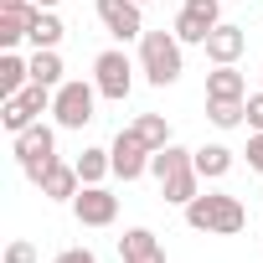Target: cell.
Listing matches in <instances>:
<instances>
[{
	"instance_id": "obj_1",
	"label": "cell",
	"mask_w": 263,
	"mask_h": 263,
	"mask_svg": "<svg viewBox=\"0 0 263 263\" xmlns=\"http://www.w3.org/2000/svg\"><path fill=\"white\" fill-rule=\"evenodd\" d=\"M181 212H186V227H196L206 237H232V232L248 227V206L227 191H196Z\"/></svg>"
},
{
	"instance_id": "obj_2",
	"label": "cell",
	"mask_w": 263,
	"mask_h": 263,
	"mask_svg": "<svg viewBox=\"0 0 263 263\" xmlns=\"http://www.w3.org/2000/svg\"><path fill=\"white\" fill-rule=\"evenodd\" d=\"M150 176L160 181V196L171 206H186L196 191H201V176H196V155L181 150V145H165L150 155Z\"/></svg>"
},
{
	"instance_id": "obj_3",
	"label": "cell",
	"mask_w": 263,
	"mask_h": 263,
	"mask_svg": "<svg viewBox=\"0 0 263 263\" xmlns=\"http://www.w3.org/2000/svg\"><path fill=\"white\" fill-rule=\"evenodd\" d=\"M140 72H145L150 88H171V83H181V72H186L181 36H176V31H145V36H140Z\"/></svg>"
},
{
	"instance_id": "obj_4",
	"label": "cell",
	"mask_w": 263,
	"mask_h": 263,
	"mask_svg": "<svg viewBox=\"0 0 263 263\" xmlns=\"http://www.w3.org/2000/svg\"><path fill=\"white\" fill-rule=\"evenodd\" d=\"M11 155H16V165H21V176L31 181V186H42V176L57 165V129L52 124H31V129H21V135H11Z\"/></svg>"
},
{
	"instance_id": "obj_5",
	"label": "cell",
	"mask_w": 263,
	"mask_h": 263,
	"mask_svg": "<svg viewBox=\"0 0 263 263\" xmlns=\"http://www.w3.org/2000/svg\"><path fill=\"white\" fill-rule=\"evenodd\" d=\"M98 88L93 83H83V78H67L62 88H57V98H52V119H57V129H88L98 114Z\"/></svg>"
},
{
	"instance_id": "obj_6",
	"label": "cell",
	"mask_w": 263,
	"mask_h": 263,
	"mask_svg": "<svg viewBox=\"0 0 263 263\" xmlns=\"http://www.w3.org/2000/svg\"><path fill=\"white\" fill-rule=\"evenodd\" d=\"M93 88L108 103H124L129 93H135V62H129L124 47H108V52L93 57Z\"/></svg>"
},
{
	"instance_id": "obj_7",
	"label": "cell",
	"mask_w": 263,
	"mask_h": 263,
	"mask_svg": "<svg viewBox=\"0 0 263 263\" xmlns=\"http://www.w3.org/2000/svg\"><path fill=\"white\" fill-rule=\"evenodd\" d=\"M98 21L114 42H140L145 36V6L140 0H98Z\"/></svg>"
},
{
	"instance_id": "obj_8",
	"label": "cell",
	"mask_w": 263,
	"mask_h": 263,
	"mask_svg": "<svg viewBox=\"0 0 263 263\" xmlns=\"http://www.w3.org/2000/svg\"><path fill=\"white\" fill-rule=\"evenodd\" d=\"M108 155H114V176L119 181H140L145 171H150V145L135 135V129H119V135H114V145H108Z\"/></svg>"
},
{
	"instance_id": "obj_9",
	"label": "cell",
	"mask_w": 263,
	"mask_h": 263,
	"mask_svg": "<svg viewBox=\"0 0 263 263\" xmlns=\"http://www.w3.org/2000/svg\"><path fill=\"white\" fill-rule=\"evenodd\" d=\"M67 206H72V217L83 227H114V217H119V196L108 186H83Z\"/></svg>"
},
{
	"instance_id": "obj_10",
	"label": "cell",
	"mask_w": 263,
	"mask_h": 263,
	"mask_svg": "<svg viewBox=\"0 0 263 263\" xmlns=\"http://www.w3.org/2000/svg\"><path fill=\"white\" fill-rule=\"evenodd\" d=\"M201 52H206L217 67H227V62H237V57L248 52V31H242V26H232V21H217Z\"/></svg>"
},
{
	"instance_id": "obj_11",
	"label": "cell",
	"mask_w": 263,
	"mask_h": 263,
	"mask_svg": "<svg viewBox=\"0 0 263 263\" xmlns=\"http://www.w3.org/2000/svg\"><path fill=\"white\" fill-rule=\"evenodd\" d=\"M119 258L124 263H165V242L150 232V227H129L119 237Z\"/></svg>"
},
{
	"instance_id": "obj_12",
	"label": "cell",
	"mask_w": 263,
	"mask_h": 263,
	"mask_svg": "<svg viewBox=\"0 0 263 263\" xmlns=\"http://www.w3.org/2000/svg\"><path fill=\"white\" fill-rule=\"evenodd\" d=\"M47 201H72L78 191H83V176H78V165H67V160H57L47 176H42V186H36Z\"/></svg>"
},
{
	"instance_id": "obj_13",
	"label": "cell",
	"mask_w": 263,
	"mask_h": 263,
	"mask_svg": "<svg viewBox=\"0 0 263 263\" xmlns=\"http://www.w3.org/2000/svg\"><path fill=\"white\" fill-rule=\"evenodd\" d=\"M191 155H196V176H201V181H222V176L237 165V155H232L227 145H217V140H212V145H196Z\"/></svg>"
},
{
	"instance_id": "obj_14",
	"label": "cell",
	"mask_w": 263,
	"mask_h": 263,
	"mask_svg": "<svg viewBox=\"0 0 263 263\" xmlns=\"http://www.w3.org/2000/svg\"><path fill=\"white\" fill-rule=\"evenodd\" d=\"M206 98H248V83H242L237 62H227V67H212V72H206Z\"/></svg>"
},
{
	"instance_id": "obj_15",
	"label": "cell",
	"mask_w": 263,
	"mask_h": 263,
	"mask_svg": "<svg viewBox=\"0 0 263 263\" xmlns=\"http://www.w3.org/2000/svg\"><path fill=\"white\" fill-rule=\"evenodd\" d=\"M26 83H31V57L6 52V57H0V98H16Z\"/></svg>"
},
{
	"instance_id": "obj_16",
	"label": "cell",
	"mask_w": 263,
	"mask_h": 263,
	"mask_svg": "<svg viewBox=\"0 0 263 263\" xmlns=\"http://www.w3.org/2000/svg\"><path fill=\"white\" fill-rule=\"evenodd\" d=\"M62 21H57V11H36L31 16V31H26V42H31V52H47V47H57L62 42Z\"/></svg>"
},
{
	"instance_id": "obj_17",
	"label": "cell",
	"mask_w": 263,
	"mask_h": 263,
	"mask_svg": "<svg viewBox=\"0 0 263 263\" xmlns=\"http://www.w3.org/2000/svg\"><path fill=\"white\" fill-rule=\"evenodd\" d=\"M206 119L217 129H237L248 124V98H206Z\"/></svg>"
},
{
	"instance_id": "obj_18",
	"label": "cell",
	"mask_w": 263,
	"mask_h": 263,
	"mask_svg": "<svg viewBox=\"0 0 263 263\" xmlns=\"http://www.w3.org/2000/svg\"><path fill=\"white\" fill-rule=\"evenodd\" d=\"M72 165H78L83 186H103V176H114V155H108V150H98V145H93V150H83Z\"/></svg>"
},
{
	"instance_id": "obj_19",
	"label": "cell",
	"mask_w": 263,
	"mask_h": 263,
	"mask_svg": "<svg viewBox=\"0 0 263 263\" xmlns=\"http://www.w3.org/2000/svg\"><path fill=\"white\" fill-rule=\"evenodd\" d=\"M31 83H42V88H62V83H67V78H62V57H57V47L31 52Z\"/></svg>"
},
{
	"instance_id": "obj_20",
	"label": "cell",
	"mask_w": 263,
	"mask_h": 263,
	"mask_svg": "<svg viewBox=\"0 0 263 263\" xmlns=\"http://www.w3.org/2000/svg\"><path fill=\"white\" fill-rule=\"evenodd\" d=\"M129 129H135V135H140L150 150H165V145H176V140H171V124H165V114H140Z\"/></svg>"
},
{
	"instance_id": "obj_21",
	"label": "cell",
	"mask_w": 263,
	"mask_h": 263,
	"mask_svg": "<svg viewBox=\"0 0 263 263\" xmlns=\"http://www.w3.org/2000/svg\"><path fill=\"white\" fill-rule=\"evenodd\" d=\"M176 36H181V47H206V36H212V26L201 21V16H191V11H181L176 16V26H171Z\"/></svg>"
},
{
	"instance_id": "obj_22",
	"label": "cell",
	"mask_w": 263,
	"mask_h": 263,
	"mask_svg": "<svg viewBox=\"0 0 263 263\" xmlns=\"http://www.w3.org/2000/svg\"><path fill=\"white\" fill-rule=\"evenodd\" d=\"M0 124H6L11 135H21V129H31L36 119L26 114V103H21V98H6V108H0Z\"/></svg>"
},
{
	"instance_id": "obj_23",
	"label": "cell",
	"mask_w": 263,
	"mask_h": 263,
	"mask_svg": "<svg viewBox=\"0 0 263 263\" xmlns=\"http://www.w3.org/2000/svg\"><path fill=\"white\" fill-rule=\"evenodd\" d=\"M181 11H191V16H201L206 26H217V21H222V0H186Z\"/></svg>"
},
{
	"instance_id": "obj_24",
	"label": "cell",
	"mask_w": 263,
	"mask_h": 263,
	"mask_svg": "<svg viewBox=\"0 0 263 263\" xmlns=\"http://www.w3.org/2000/svg\"><path fill=\"white\" fill-rule=\"evenodd\" d=\"M6 263H36V248L26 237H16V242H6Z\"/></svg>"
},
{
	"instance_id": "obj_25",
	"label": "cell",
	"mask_w": 263,
	"mask_h": 263,
	"mask_svg": "<svg viewBox=\"0 0 263 263\" xmlns=\"http://www.w3.org/2000/svg\"><path fill=\"white\" fill-rule=\"evenodd\" d=\"M248 129L263 135V93H248Z\"/></svg>"
},
{
	"instance_id": "obj_26",
	"label": "cell",
	"mask_w": 263,
	"mask_h": 263,
	"mask_svg": "<svg viewBox=\"0 0 263 263\" xmlns=\"http://www.w3.org/2000/svg\"><path fill=\"white\" fill-rule=\"evenodd\" d=\"M52 263H98V258H93V248H62Z\"/></svg>"
},
{
	"instance_id": "obj_27",
	"label": "cell",
	"mask_w": 263,
	"mask_h": 263,
	"mask_svg": "<svg viewBox=\"0 0 263 263\" xmlns=\"http://www.w3.org/2000/svg\"><path fill=\"white\" fill-rule=\"evenodd\" d=\"M242 155H248V171H258V176H263V135H253Z\"/></svg>"
},
{
	"instance_id": "obj_28",
	"label": "cell",
	"mask_w": 263,
	"mask_h": 263,
	"mask_svg": "<svg viewBox=\"0 0 263 263\" xmlns=\"http://www.w3.org/2000/svg\"><path fill=\"white\" fill-rule=\"evenodd\" d=\"M21 6H31V0H0V11H21Z\"/></svg>"
},
{
	"instance_id": "obj_29",
	"label": "cell",
	"mask_w": 263,
	"mask_h": 263,
	"mask_svg": "<svg viewBox=\"0 0 263 263\" xmlns=\"http://www.w3.org/2000/svg\"><path fill=\"white\" fill-rule=\"evenodd\" d=\"M31 6H36V11H57V6H62V0H31Z\"/></svg>"
},
{
	"instance_id": "obj_30",
	"label": "cell",
	"mask_w": 263,
	"mask_h": 263,
	"mask_svg": "<svg viewBox=\"0 0 263 263\" xmlns=\"http://www.w3.org/2000/svg\"><path fill=\"white\" fill-rule=\"evenodd\" d=\"M140 6H150V0H140Z\"/></svg>"
}]
</instances>
